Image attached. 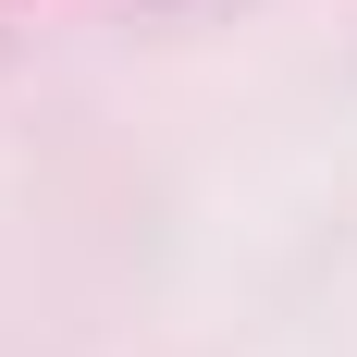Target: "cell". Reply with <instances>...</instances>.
Returning a JSON list of instances; mask_svg holds the SVG:
<instances>
[]
</instances>
